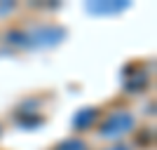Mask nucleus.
Returning a JSON list of instances; mask_svg holds the SVG:
<instances>
[{
	"label": "nucleus",
	"instance_id": "nucleus-1",
	"mask_svg": "<svg viewBox=\"0 0 157 150\" xmlns=\"http://www.w3.org/2000/svg\"><path fill=\"white\" fill-rule=\"evenodd\" d=\"M129 127H131V117L124 115V113H120V115H113V117L101 127V134H103V136H120V134L127 131Z\"/></svg>",
	"mask_w": 157,
	"mask_h": 150
},
{
	"label": "nucleus",
	"instance_id": "nucleus-2",
	"mask_svg": "<svg viewBox=\"0 0 157 150\" xmlns=\"http://www.w3.org/2000/svg\"><path fill=\"white\" fill-rule=\"evenodd\" d=\"M94 117H96V110H94V108H87V110H82L78 117H75V127H78V129H85L89 120L94 122Z\"/></svg>",
	"mask_w": 157,
	"mask_h": 150
},
{
	"label": "nucleus",
	"instance_id": "nucleus-3",
	"mask_svg": "<svg viewBox=\"0 0 157 150\" xmlns=\"http://www.w3.org/2000/svg\"><path fill=\"white\" fill-rule=\"evenodd\" d=\"M56 150H87V148H85V143H82V141H78V138H71V141L61 143Z\"/></svg>",
	"mask_w": 157,
	"mask_h": 150
},
{
	"label": "nucleus",
	"instance_id": "nucleus-4",
	"mask_svg": "<svg viewBox=\"0 0 157 150\" xmlns=\"http://www.w3.org/2000/svg\"><path fill=\"white\" fill-rule=\"evenodd\" d=\"M117 150H124V148H117Z\"/></svg>",
	"mask_w": 157,
	"mask_h": 150
}]
</instances>
